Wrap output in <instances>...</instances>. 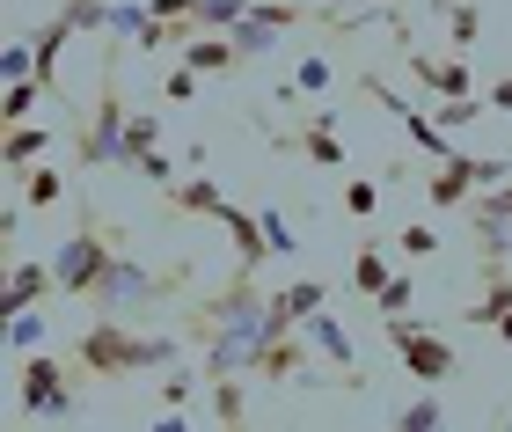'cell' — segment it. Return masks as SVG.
I'll list each match as a JSON object with an SVG mask.
<instances>
[{"label": "cell", "mask_w": 512, "mask_h": 432, "mask_svg": "<svg viewBox=\"0 0 512 432\" xmlns=\"http://www.w3.org/2000/svg\"><path fill=\"white\" fill-rule=\"evenodd\" d=\"M308 330H271L264 323V337H256V381H300V374H308Z\"/></svg>", "instance_id": "7c38bea8"}, {"label": "cell", "mask_w": 512, "mask_h": 432, "mask_svg": "<svg viewBox=\"0 0 512 432\" xmlns=\"http://www.w3.org/2000/svg\"><path fill=\"white\" fill-rule=\"evenodd\" d=\"M315 308H330V279H293V286L271 293V315H264V323H271V330H300Z\"/></svg>", "instance_id": "e0dca14e"}, {"label": "cell", "mask_w": 512, "mask_h": 432, "mask_svg": "<svg viewBox=\"0 0 512 432\" xmlns=\"http://www.w3.org/2000/svg\"><path fill=\"white\" fill-rule=\"evenodd\" d=\"M213 227H227V242H235V264H242V271H264V264H271V235H264V213H242L235 198H227V213H220Z\"/></svg>", "instance_id": "9a60e30c"}, {"label": "cell", "mask_w": 512, "mask_h": 432, "mask_svg": "<svg viewBox=\"0 0 512 432\" xmlns=\"http://www.w3.org/2000/svg\"><path fill=\"white\" fill-rule=\"evenodd\" d=\"M125 96H118V52L103 59V88H96V103L81 110V125H74V169H118V154H125Z\"/></svg>", "instance_id": "3957f363"}, {"label": "cell", "mask_w": 512, "mask_h": 432, "mask_svg": "<svg viewBox=\"0 0 512 432\" xmlns=\"http://www.w3.org/2000/svg\"><path fill=\"white\" fill-rule=\"evenodd\" d=\"M491 184H512V162L505 154H447V162H439L432 176H425V198L439 213H454V206H469L476 191H491Z\"/></svg>", "instance_id": "52a82bcc"}, {"label": "cell", "mask_w": 512, "mask_h": 432, "mask_svg": "<svg viewBox=\"0 0 512 432\" xmlns=\"http://www.w3.org/2000/svg\"><path fill=\"white\" fill-rule=\"evenodd\" d=\"M249 8H256V0H198V15H191V22H198V30H235Z\"/></svg>", "instance_id": "f546056e"}, {"label": "cell", "mask_w": 512, "mask_h": 432, "mask_svg": "<svg viewBox=\"0 0 512 432\" xmlns=\"http://www.w3.org/2000/svg\"><path fill=\"white\" fill-rule=\"evenodd\" d=\"M388 352L403 359V374H410V381H425V389H439V381H454V374H461V345H447L439 330L410 323V315H395V323H388Z\"/></svg>", "instance_id": "ba28073f"}, {"label": "cell", "mask_w": 512, "mask_h": 432, "mask_svg": "<svg viewBox=\"0 0 512 432\" xmlns=\"http://www.w3.org/2000/svg\"><path fill=\"white\" fill-rule=\"evenodd\" d=\"M469 220H505V227H512V184L476 191V198H469Z\"/></svg>", "instance_id": "1f68e13d"}, {"label": "cell", "mask_w": 512, "mask_h": 432, "mask_svg": "<svg viewBox=\"0 0 512 432\" xmlns=\"http://www.w3.org/2000/svg\"><path fill=\"white\" fill-rule=\"evenodd\" d=\"M176 301V286H169V271H154V264H139V257H110V271H103V286H96V315H161Z\"/></svg>", "instance_id": "5b68a950"}, {"label": "cell", "mask_w": 512, "mask_h": 432, "mask_svg": "<svg viewBox=\"0 0 512 432\" xmlns=\"http://www.w3.org/2000/svg\"><path fill=\"white\" fill-rule=\"evenodd\" d=\"M264 315H271V293L256 286V271H242V264H235V279H227V286L198 293L191 330H264Z\"/></svg>", "instance_id": "8992f818"}, {"label": "cell", "mask_w": 512, "mask_h": 432, "mask_svg": "<svg viewBox=\"0 0 512 432\" xmlns=\"http://www.w3.org/2000/svg\"><path fill=\"white\" fill-rule=\"evenodd\" d=\"M74 381H88L74 367V352L52 359V352H22V367H15V411L30 418V425H66L81 411V396H74Z\"/></svg>", "instance_id": "7a4b0ae2"}, {"label": "cell", "mask_w": 512, "mask_h": 432, "mask_svg": "<svg viewBox=\"0 0 512 432\" xmlns=\"http://www.w3.org/2000/svg\"><path fill=\"white\" fill-rule=\"evenodd\" d=\"M44 293H59L52 257H44V264H15L8 286H0V323H8V315H22V308H44Z\"/></svg>", "instance_id": "2e32d148"}, {"label": "cell", "mask_w": 512, "mask_h": 432, "mask_svg": "<svg viewBox=\"0 0 512 432\" xmlns=\"http://www.w3.org/2000/svg\"><path fill=\"white\" fill-rule=\"evenodd\" d=\"M30 74H37V52H30V37H22V44L0 52V81H30Z\"/></svg>", "instance_id": "d590c367"}, {"label": "cell", "mask_w": 512, "mask_h": 432, "mask_svg": "<svg viewBox=\"0 0 512 432\" xmlns=\"http://www.w3.org/2000/svg\"><path fill=\"white\" fill-rule=\"evenodd\" d=\"M395 279V264H388V249L381 242H359L352 249V293H366V301H374V293Z\"/></svg>", "instance_id": "cb8c5ba5"}, {"label": "cell", "mask_w": 512, "mask_h": 432, "mask_svg": "<svg viewBox=\"0 0 512 432\" xmlns=\"http://www.w3.org/2000/svg\"><path fill=\"white\" fill-rule=\"evenodd\" d=\"M403 74H410V81H425L439 103H461V96H476L469 52H417V44L403 37Z\"/></svg>", "instance_id": "8fae6325"}, {"label": "cell", "mask_w": 512, "mask_h": 432, "mask_svg": "<svg viewBox=\"0 0 512 432\" xmlns=\"http://www.w3.org/2000/svg\"><path fill=\"white\" fill-rule=\"evenodd\" d=\"M176 59H191L198 74H235V66H249V52H235V37H227V30H198Z\"/></svg>", "instance_id": "d6986e66"}, {"label": "cell", "mask_w": 512, "mask_h": 432, "mask_svg": "<svg viewBox=\"0 0 512 432\" xmlns=\"http://www.w3.org/2000/svg\"><path fill=\"white\" fill-rule=\"evenodd\" d=\"M154 15H161V22H191L198 0H154Z\"/></svg>", "instance_id": "60d3db41"}, {"label": "cell", "mask_w": 512, "mask_h": 432, "mask_svg": "<svg viewBox=\"0 0 512 432\" xmlns=\"http://www.w3.org/2000/svg\"><path fill=\"white\" fill-rule=\"evenodd\" d=\"M59 15L74 22L81 37H96V30H110V0H59Z\"/></svg>", "instance_id": "4dcf8cb0"}, {"label": "cell", "mask_w": 512, "mask_h": 432, "mask_svg": "<svg viewBox=\"0 0 512 432\" xmlns=\"http://www.w3.org/2000/svg\"><path fill=\"white\" fill-rule=\"evenodd\" d=\"M264 235H271V257H300V235L286 227V213H264Z\"/></svg>", "instance_id": "f35d334b"}, {"label": "cell", "mask_w": 512, "mask_h": 432, "mask_svg": "<svg viewBox=\"0 0 512 432\" xmlns=\"http://www.w3.org/2000/svg\"><path fill=\"white\" fill-rule=\"evenodd\" d=\"M300 330H308L315 359H330L337 374H352V381H359V367H352V330H344V323H337L330 308H315V315H308V323H300Z\"/></svg>", "instance_id": "ac0fdd59"}, {"label": "cell", "mask_w": 512, "mask_h": 432, "mask_svg": "<svg viewBox=\"0 0 512 432\" xmlns=\"http://www.w3.org/2000/svg\"><path fill=\"white\" fill-rule=\"evenodd\" d=\"M374 308H381V323H395V315H410L417 308V279H410V271H395V279L374 293Z\"/></svg>", "instance_id": "83f0119b"}, {"label": "cell", "mask_w": 512, "mask_h": 432, "mask_svg": "<svg viewBox=\"0 0 512 432\" xmlns=\"http://www.w3.org/2000/svg\"><path fill=\"white\" fill-rule=\"evenodd\" d=\"M44 337H52V315H44V308L8 315V345H15V352H44Z\"/></svg>", "instance_id": "4316f807"}, {"label": "cell", "mask_w": 512, "mask_h": 432, "mask_svg": "<svg viewBox=\"0 0 512 432\" xmlns=\"http://www.w3.org/2000/svg\"><path fill=\"white\" fill-rule=\"evenodd\" d=\"M388 425H395V432H439V425H447V411H439L432 396H417V403H403Z\"/></svg>", "instance_id": "f1b7e54d"}, {"label": "cell", "mask_w": 512, "mask_h": 432, "mask_svg": "<svg viewBox=\"0 0 512 432\" xmlns=\"http://www.w3.org/2000/svg\"><path fill=\"white\" fill-rule=\"evenodd\" d=\"M66 198H74V184H66V169H52V154L22 169V206L30 213H52V206H66Z\"/></svg>", "instance_id": "ffe728a7"}, {"label": "cell", "mask_w": 512, "mask_h": 432, "mask_svg": "<svg viewBox=\"0 0 512 432\" xmlns=\"http://www.w3.org/2000/svg\"><path fill=\"white\" fill-rule=\"evenodd\" d=\"M154 147H161V118H154V110H132V118H125V154H118V169L132 176Z\"/></svg>", "instance_id": "d4e9b609"}, {"label": "cell", "mask_w": 512, "mask_h": 432, "mask_svg": "<svg viewBox=\"0 0 512 432\" xmlns=\"http://www.w3.org/2000/svg\"><path fill=\"white\" fill-rule=\"evenodd\" d=\"M37 88H44L37 74H30V81H8V103H0V118H8V125L30 118V110H37Z\"/></svg>", "instance_id": "e575fe53"}, {"label": "cell", "mask_w": 512, "mask_h": 432, "mask_svg": "<svg viewBox=\"0 0 512 432\" xmlns=\"http://www.w3.org/2000/svg\"><path fill=\"white\" fill-rule=\"evenodd\" d=\"M374 206H381V191L366 184V176H344V213H352V220H374Z\"/></svg>", "instance_id": "d6a6232c"}, {"label": "cell", "mask_w": 512, "mask_h": 432, "mask_svg": "<svg viewBox=\"0 0 512 432\" xmlns=\"http://www.w3.org/2000/svg\"><path fill=\"white\" fill-rule=\"evenodd\" d=\"M191 389H198L191 367H169V374H161V403H169V411H176V403H191Z\"/></svg>", "instance_id": "74e56055"}, {"label": "cell", "mask_w": 512, "mask_h": 432, "mask_svg": "<svg viewBox=\"0 0 512 432\" xmlns=\"http://www.w3.org/2000/svg\"><path fill=\"white\" fill-rule=\"evenodd\" d=\"M359 88H366V96H374V103L388 110V118H395V125H403V140H410L417 154H425V162H447V154H454V132H447V125H439V118H432V110H417L410 96H395V88H388L381 74H359Z\"/></svg>", "instance_id": "9c48e42d"}, {"label": "cell", "mask_w": 512, "mask_h": 432, "mask_svg": "<svg viewBox=\"0 0 512 432\" xmlns=\"http://www.w3.org/2000/svg\"><path fill=\"white\" fill-rule=\"evenodd\" d=\"M483 103H491V110H512V74H505V81H491V88H483Z\"/></svg>", "instance_id": "b9f144b4"}, {"label": "cell", "mask_w": 512, "mask_h": 432, "mask_svg": "<svg viewBox=\"0 0 512 432\" xmlns=\"http://www.w3.org/2000/svg\"><path fill=\"white\" fill-rule=\"evenodd\" d=\"M505 315H512V257H491V271H483V293L461 308V323H469V330H498Z\"/></svg>", "instance_id": "5bb4252c"}, {"label": "cell", "mask_w": 512, "mask_h": 432, "mask_svg": "<svg viewBox=\"0 0 512 432\" xmlns=\"http://www.w3.org/2000/svg\"><path fill=\"white\" fill-rule=\"evenodd\" d=\"M110 257H118V235L103 227V213L81 198V227L52 249V271H59V293H74V301H96V286H103V271Z\"/></svg>", "instance_id": "277c9868"}, {"label": "cell", "mask_w": 512, "mask_h": 432, "mask_svg": "<svg viewBox=\"0 0 512 432\" xmlns=\"http://www.w3.org/2000/svg\"><path fill=\"white\" fill-rule=\"evenodd\" d=\"M205 418L227 425V432L249 425V389H242V374H220V381H213V396H205Z\"/></svg>", "instance_id": "603a6c76"}, {"label": "cell", "mask_w": 512, "mask_h": 432, "mask_svg": "<svg viewBox=\"0 0 512 432\" xmlns=\"http://www.w3.org/2000/svg\"><path fill=\"white\" fill-rule=\"evenodd\" d=\"M439 15H447L454 52H476V37H483V8H476V0H439Z\"/></svg>", "instance_id": "484cf974"}, {"label": "cell", "mask_w": 512, "mask_h": 432, "mask_svg": "<svg viewBox=\"0 0 512 432\" xmlns=\"http://www.w3.org/2000/svg\"><path fill=\"white\" fill-rule=\"evenodd\" d=\"M161 206H169V213H183V220H220V213H227V191H220L205 169H183L176 184L161 191Z\"/></svg>", "instance_id": "4fadbf2b"}, {"label": "cell", "mask_w": 512, "mask_h": 432, "mask_svg": "<svg viewBox=\"0 0 512 432\" xmlns=\"http://www.w3.org/2000/svg\"><path fill=\"white\" fill-rule=\"evenodd\" d=\"M44 154H52V125L15 118V125H8V140H0V162H8V169H30V162H44Z\"/></svg>", "instance_id": "44dd1931"}, {"label": "cell", "mask_w": 512, "mask_h": 432, "mask_svg": "<svg viewBox=\"0 0 512 432\" xmlns=\"http://www.w3.org/2000/svg\"><path fill=\"white\" fill-rule=\"evenodd\" d=\"M293 88H300V96H322V88H330V59H322V52H308V59L293 66Z\"/></svg>", "instance_id": "836d02e7"}, {"label": "cell", "mask_w": 512, "mask_h": 432, "mask_svg": "<svg viewBox=\"0 0 512 432\" xmlns=\"http://www.w3.org/2000/svg\"><path fill=\"white\" fill-rule=\"evenodd\" d=\"M403 257H439V227H403Z\"/></svg>", "instance_id": "ab89813d"}, {"label": "cell", "mask_w": 512, "mask_h": 432, "mask_svg": "<svg viewBox=\"0 0 512 432\" xmlns=\"http://www.w3.org/2000/svg\"><path fill=\"white\" fill-rule=\"evenodd\" d=\"M278 147L308 154L315 169H352V147H344L337 110H300V125H286V132H278Z\"/></svg>", "instance_id": "30bf717a"}, {"label": "cell", "mask_w": 512, "mask_h": 432, "mask_svg": "<svg viewBox=\"0 0 512 432\" xmlns=\"http://www.w3.org/2000/svg\"><path fill=\"white\" fill-rule=\"evenodd\" d=\"M74 37H81V30H74V22H66L59 8H52V22H44V30L30 37V52H37V81H44V88L59 81V52H66V44H74Z\"/></svg>", "instance_id": "7402d4cb"}, {"label": "cell", "mask_w": 512, "mask_h": 432, "mask_svg": "<svg viewBox=\"0 0 512 432\" xmlns=\"http://www.w3.org/2000/svg\"><path fill=\"white\" fill-rule=\"evenodd\" d=\"M198 81H205L198 66H191V59H176V66H169V81H161V88H169V103H191V96H198Z\"/></svg>", "instance_id": "8d00e7d4"}, {"label": "cell", "mask_w": 512, "mask_h": 432, "mask_svg": "<svg viewBox=\"0 0 512 432\" xmlns=\"http://www.w3.org/2000/svg\"><path fill=\"white\" fill-rule=\"evenodd\" d=\"M66 352H74V367L88 381H125V374H169L183 345L161 330H125V315H96Z\"/></svg>", "instance_id": "6da1fadb"}]
</instances>
